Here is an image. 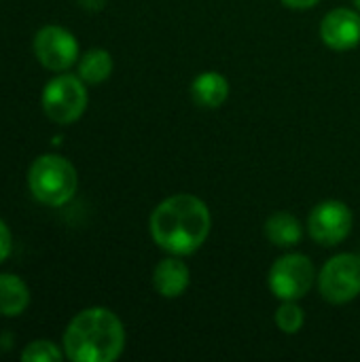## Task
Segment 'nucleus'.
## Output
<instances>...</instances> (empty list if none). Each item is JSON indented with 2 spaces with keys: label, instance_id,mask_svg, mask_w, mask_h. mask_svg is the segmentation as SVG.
I'll list each match as a JSON object with an SVG mask.
<instances>
[{
  "label": "nucleus",
  "instance_id": "obj_10",
  "mask_svg": "<svg viewBox=\"0 0 360 362\" xmlns=\"http://www.w3.org/2000/svg\"><path fill=\"white\" fill-rule=\"evenodd\" d=\"M191 284V269L178 255L161 259L153 269V286L163 299H178Z\"/></svg>",
  "mask_w": 360,
  "mask_h": 362
},
{
  "label": "nucleus",
  "instance_id": "obj_11",
  "mask_svg": "<svg viewBox=\"0 0 360 362\" xmlns=\"http://www.w3.org/2000/svg\"><path fill=\"white\" fill-rule=\"evenodd\" d=\"M191 98L199 108L214 110L229 98V81L219 70L199 72L191 83Z\"/></svg>",
  "mask_w": 360,
  "mask_h": 362
},
{
  "label": "nucleus",
  "instance_id": "obj_2",
  "mask_svg": "<svg viewBox=\"0 0 360 362\" xmlns=\"http://www.w3.org/2000/svg\"><path fill=\"white\" fill-rule=\"evenodd\" d=\"M62 346L72 362H112L125 350V327L112 310L87 308L68 322Z\"/></svg>",
  "mask_w": 360,
  "mask_h": 362
},
{
  "label": "nucleus",
  "instance_id": "obj_7",
  "mask_svg": "<svg viewBox=\"0 0 360 362\" xmlns=\"http://www.w3.org/2000/svg\"><path fill=\"white\" fill-rule=\"evenodd\" d=\"M354 225V214L348 204L339 199H325L316 204L308 216V233L310 238L327 248L342 244Z\"/></svg>",
  "mask_w": 360,
  "mask_h": 362
},
{
  "label": "nucleus",
  "instance_id": "obj_15",
  "mask_svg": "<svg viewBox=\"0 0 360 362\" xmlns=\"http://www.w3.org/2000/svg\"><path fill=\"white\" fill-rule=\"evenodd\" d=\"M306 325V314L297 301H282L276 310V327L284 335H297Z\"/></svg>",
  "mask_w": 360,
  "mask_h": 362
},
{
  "label": "nucleus",
  "instance_id": "obj_9",
  "mask_svg": "<svg viewBox=\"0 0 360 362\" xmlns=\"http://www.w3.org/2000/svg\"><path fill=\"white\" fill-rule=\"evenodd\" d=\"M320 40L333 51H350L360 45V13L354 8H333L320 21Z\"/></svg>",
  "mask_w": 360,
  "mask_h": 362
},
{
  "label": "nucleus",
  "instance_id": "obj_13",
  "mask_svg": "<svg viewBox=\"0 0 360 362\" xmlns=\"http://www.w3.org/2000/svg\"><path fill=\"white\" fill-rule=\"evenodd\" d=\"M30 305V288L15 274H0V316L17 318Z\"/></svg>",
  "mask_w": 360,
  "mask_h": 362
},
{
  "label": "nucleus",
  "instance_id": "obj_3",
  "mask_svg": "<svg viewBox=\"0 0 360 362\" xmlns=\"http://www.w3.org/2000/svg\"><path fill=\"white\" fill-rule=\"evenodd\" d=\"M28 187L38 204L62 208L76 195L79 174L66 157L47 153L32 161L28 170Z\"/></svg>",
  "mask_w": 360,
  "mask_h": 362
},
{
  "label": "nucleus",
  "instance_id": "obj_12",
  "mask_svg": "<svg viewBox=\"0 0 360 362\" xmlns=\"http://www.w3.org/2000/svg\"><path fill=\"white\" fill-rule=\"evenodd\" d=\"M265 238L278 248H295L303 240V225L291 212H276L265 221Z\"/></svg>",
  "mask_w": 360,
  "mask_h": 362
},
{
  "label": "nucleus",
  "instance_id": "obj_4",
  "mask_svg": "<svg viewBox=\"0 0 360 362\" xmlns=\"http://www.w3.org/2000/svg\"><path fill=\"white\" fill-rule=\"evenodd\" d=\"M87 83L74 74H57L53 76L40 93L42 112L57 125H70L79 121L89 104Z\"/></svg>",
  "mask_w": 360,
  "mask_h": 362
},
{
  "label": "nucleus",
  "instance_id": "obj_5",
  "mask_svg": "<svg viewBox=\"0 0 360 362\" xmlns=\"http://www.w3.org/2000/svg\"><path fill=\"white\" fill-rule=\"evenodd\" d=\"M316 278L318 276L310 257L301 252H289L272 265L267 286L280 301H299L310 293Z\"/></svg>",
  "mask_w": 360,
  "mask_h": 362
},
{
  "label": "nucleus",
  "instance_id": "obj_18",
  "mask_svg": "<svg viewBox=\"0 0 360 362\" xmlns=\"http://www.w3.org/2000/svg\"><path fill=\"white\" fill-rule=\"evenodd\" d=\"M280 2L293 11H308V8H314L320 0H280Z\"/></svg>",
  "mask_w": 360,
  "mask_h": 362
},
{
  "label": "nucleus",
  "instance_id": "obj_19",
  "mask_svg": "<svg viewBox=\"0 0 360 362\" xmlns=\"http://www.w3.org/2000/svg\"><path fill=\"white\" fill-rule=\"evenodd\" d=\"M76 2H79L81 8H85L89 13H98V11H102L106 6L108 0H76Z\"/></svg>",
  "mask_w": 360,
  "mask_h": 362
},
{
  "label": "nucleus",
  "instance_id": "obj_17",
  "mask_svg": "<svg viewBox=\"0 0 360 362\" xmlns=\"http://www.w3.org/2000/svg\"><path fill=\"white\" fill-rule=\"evenodd\" d=\"M11 250H13V238H11V231H8L6 223L0 218V265L8 259Z\"/></svg>",
  "mask_w": 360,
  "mask_h": 362
},
{
  "label": "nucleus",
  "instance_id": "obj_20",
  "mask_svg": "<svg viewBox=\"0 0 360 362\" xmlns=\"http://www.w3.org/2000/svg\"><path fill=\"white\" fill-rule=\"evenodd\" d=\"M352 4L356 6V11H360V0H352Z\"/></svg>",
  "mask_w": 360,
  "mask_h": 362
},
{
  "label": "nucleus",
  "instance_id": "obj_1",
  "mask_svg": "<svg viewBox=\"0 0 360 362\" xmlns=\"http://www.w3.org/2000/svg\"><path fill=\"white\" fill-rule=\"evenodd\" d=\"M212 229V214L204 199L176 193L155 206L149 218L153 242L168 255L189 257L197 252Z\"/></svg>",
  "mask_w": 360,
  "mask_h": 362
},
{
  "label": "nucleus",
  "instance_id": "obj_6",
  "mask_svg": "<svg viewBox=\"0 0 360 362\" xmlns=\"http://www.w3.org/2000/svg\"><path fill=\"white\" fill-rule=\"evenodd\" d=\"M318 291L331 305H344L360 295V255L342 252L329 259L318 278Z\"/></svg>",
  "mask_w": 360,
  "mask_h": 362
},
{
  "label": "nucleus",
  "instance_id": "obj_8",
  "mask_svg": "<svg viewBox=\"0 0 360 362\" xmlns=\"http://www.w3.org/2000/svg\"><path fill=\"white\" fill-rule=\"evenodd\" d=\"M34 55L38 64L51 72H66L79 62V40L76 36L55 23L42 25L34 34Z\"/></svg>",
  "mask_w": 360,
  "mask_h": 362
},
{
  "label": "nucleus",
  "instance_id": "obj_16",
  "mask_svg": "<svg viewBox=\"0 0 360 362\" xmlns=\"http://www.w3.org/2000/svg\"><path fill=\"white\" fill-rule=\"evenodd\" d=\"M64 356L66 354L51 339H34L21 350L19 358L23 362H59Z\"/></svg>",
  "mask_w": 360,
  "mask_h": 362
},
{
  "label": "nucleus",
  "instance_id": "obj_14",
  "mask_svg": "<svg viewBox=\"0 0 360 362\" xmlns=\"http://www.w3.org/2000/svg\"><path fill=\"white\" fill-rule=\"evenodd\" d=\"M115 68L112 55L106 49H89L79 57V76L87 85H100L110 78Z\"/></svg>",
  "mask_w": 360,
  "mask_h": 362
}]
</instances>
